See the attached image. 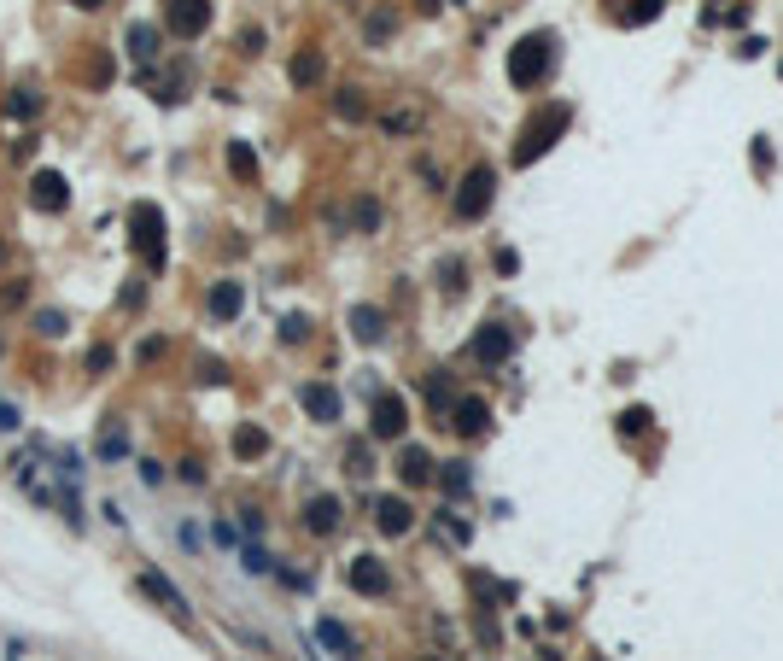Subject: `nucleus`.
<instances>
[{
	"mask_svg": "<svg viewBox=\"0 0 783 661\" xmlns=\"http://www.w3.org/2000/svg\"><path fill=\"white\" fill-rule=\"evenodd\" d=\"M304 527H310V533H316V538H328V533H334V527H339V498H310V504H304Z\"/></svg>",
	"mask_w": 783,
	"mask_h": 661,
	"instance_id": "nucleus-14",
	"label": "nucleus"
},
{
	"mask_svg": "<svg viewBox=\"0 0 783 661\" xmlns=\"http://www.w3.org/2000/svg\"><path fill=\"white\" fill-rule=\"evenodd\" d=\"M240 562H246V574H269V568H275V562H269V556H264V550H246Z\"/></svg>",
	"mask_w": 783,
	"mask_h": 661,
	"instance_id": "nucleus-34",
	"label": "nucleus"
},
{
	"mask_svg": "<svg viewBox=\"0 0 783 661\" xmlns=\"http://www.w3.org/2000/svg\"><path fill=\"white\" fill-rule=\"evenodd\" d=\"M351 334L363 339V346H375V339L386 334V316H380L375 305H357V310H351Z\"/></svg>",
	"mask_w": 783,
	"mask_h": 661,
	"instance_id": "nucleus-16",
	"label": "nucleus"
},
{
	"mask_svg": "<svg viewBox=\"0 0 783 661\" xmlns=\"http://www.w3.org/2000/svg\"><path fill=\"white\" fill-rule=\"evenodd\" d=\"M70 6H83V12H88V6H99V0H70Z\"/></svg>",
	"mask_w": 783,
	"mask_h": 661,
	"instance_id": "nucleus-37",
	"label": "nucleus"
},
{
	"mask_svg": "<svg viewBox=\"0 0 783 661\" xmlns=\"http://www.w3.org/2000/svg\"><path fill=\"white\" fill-rule=\"evenodd\" d=\"M573 123V112L567 106H544V112L532 117L526 129H520V147H515V164H532V158H544L550 147H556V135Z\"/></svg>",
	"mask_w": 783,
	"mask_h": 661,
	"instance_id": "nucleus-1",
	"label": "nucleus"
},
{
	"mask_svg": "<svg viewBox=\"0 0 783 661\" xmlns=\"http://www.w3.org/2000/svg\"><path fill=\"white\" fill-rule=\"evenodd\" d=\"M409 521H415V509H409L404 498H380V504H375V527H380V533L398 538V533H409Z\"/></svg>",
	"mask_w": 783,
	"mask_h": 661,
	"instance_id": "nucleus-13",
	"label": "nucleus"
},
{
	"mask_svg": "<svg viewBox=\"0 0 783 661\" xmlns=\"http://www.w3.org/2000/svg\"><path fill=\"white\" fill-rule=\"evenodd\" d=\"M445 486L450 492H468V463H445Z\"/></svg>",
	"mask_w": 783,
	"mask_h": 661,
	"instance_id": "nucleus-30",
	"label": "nucleus"
},
{
	"mask_svg": "<svg viewBox=\"0 0 783 661\" xmlns=\"http://www.w3.org/2000/svg\"><path fill=\"white\" fill-rule=\"evenodd\" d=\"M240 305H246V287H240V282H217V287H210V316H217V323H234Z\"/></svg>",
	"mask_w": 783,
	"mask_h": 661,
	"instance_id": "nucleus-15",
	"label": "nucleus"
},
{
	"mask_svg": "<svg viewBox=\"0 0 783 661\" xmlns=\"http://www.w3.org/2000/svg\"><path fill=\"white\" fill-rule=\"evenodd\" d=\"M345 579H351V591H363V597H386V591H392V574H386V562H375V556H357Z\"/></svg>",
	"mask_w": 783,
	"mask_h": 661,
	"instance_id": "nucleus-8",
	"label": "nucleus"
},
{
	"mask_svg": "<svg viewBox=\"0 0 783 661\" xmlns=\"http://www.w3.org/2000/svg\"><path fill=\"white\" fill-rule=\"evenodd\" d=\"M129 59L135 65H153L158 59V29L153 24H129Z\"/></svg>",
	"mask_w": 783,
	"mask_h": 661,
	"instance_id": "nucleus-17",
	"label": "nucleus"
},
{
	"mask_svg": "<svg viewBox=\"0 0 783 661\" xmlns=\"http://www.w3.org/2000/svg\"><path fill=\"white\" fill-rule=\"evenodd\" d=\"M264 450H269L264 427H240V434H234V457H264Z\"/></svg>",
	"mask_w": 783,
	"mask_h": 661,
	"instance_id": "nucleus-20",
	"label": "nucleus"
},
{
	"mask_svg": "<svg viewBox=\"0 0 783 661\" xmlns=\"http://www.w3.org/2000/svg\"><path fill=\"white\" fill-rule=\"evenodd\" d=\"M6 112H12V117H36V112H42V100L29 94V88H18V94L6 100Z\"/></svg>",
	"mask_w": 783,
	"mask_h": 661,
	"instance_id": "nucleus-25",
	"label": "nucleus"
},
{
	"mask_svg": "<svg viewBox=\"0 0 783 661\" xmlns=\"http://www.w3.org/2000/svg\"><path fill=\"white\" fill-rule=\"evenodd\" d=\"M29 199H36V211H65V205H70V187H65L59 170H42V176L29 182Z\"/></svg>",
	"mask_w": 783,
	"mask_h": 661,
	"instance_id": "nucleus-10",
	"label": "nucleus"
},
{
	"mask_svg": "<svg viewBox=\"0 0 783 661\" xmlns=\"http://www.w3.org/2000/svg\"><path fill=\"white\" fill-rule=\"evenodd\" d=\"M392 29H398V18H392V12H375V18H368V42H386Z\"/></svg>",
	"mask_w": 783,
	"mask_h": 661,
	"instance_id": "nucleus-27",
	"label": "nucleus"
},
{
	"mask_svg": "<svg viewBox=\"0 0 783 661\" xmlns=\"http://www.w3.org/2000/svg\"><path fill=\"white\" fill-rule=\"evenodd\" d=\"M351 474H357V480L375 474V468H368V445H351Z\"/></svg>",
	"mask_w": 783,
	"mask_h": 661,
	"instance_id": "nucleus-33",
	"label": "nucleus"
},
{
	"mask_svg": "<svg viewBox=\"0 0 783 661\" xmlns=\"http://www.w3.org/2000/svg\"><path fill=\"white\" fill-rule=\"evenodd\" d=\"M129 450V439H123V427H112V434L99 439V457H123Z\"/></svg>",
	"mask_w": 783,
	"mask_h": 661,
	"instance_id": "nucleus-28",
	"label": "nucleus"
},
{
	"mask_svg": "<svg viewBox=\"0 0 783 661\" xmlns=\"http://www.w3.org/2000/svg\"><path fill=\"white\" fill-rule=\"evenodd\" d=\"M129 228H135V246L146 252V269H164V217H158V205H135Z\"/></svg>",
	"mask_w": 783,
	"mask_h": 661,
	"instance_id": "nucleus-3",
	"label": "nucleus"
},
{
	"mask_svg": "<svg viewBox=\"0 0 783 661\" xmlns=\"http://www.w3.org/2000/svg\"><path fill=\"white\" fill-rule=\"evenodd\" d=\"M135 585L146 591V597H153V603H164V609H170V615H176V620H187V615H194V603H187L182 591H176V585H170L164 574H158V568H146V574H140Z\"/></svg>",
	"mask_w": 783,
	"mask_h": 661,
	"instance_id": "nucleus-7",
	"label": "nucleus"
},
{
	"mask_svg": "<svg viewBox=\"0 0 783 661\" xmlns=\"http://www.w3.org/2000/svg\"><path fill=\"white\" fill-rule=\"evenodd\" d=\"M509 352H515V334H509L503 323H486V328H479V334H474V357H479V363H486V369L509 363Z\"/></svg>",
	"mask_w": 783,
	"mask_h": 661,
	"instance_id": "nucleus-6",
	"label": "nucleus"
},
{
	"mask_svg": "<svg viewBox=\"0 0 783 661\" xmlns=\"http://www.w3.org/2000/svg\"><path fill=\"white\" fill-rule=\"evenodd\" d=\"M544 71H550V36H526V42H515V53H509V83L532 88Z\"/></svg>",
	"mask_w": 783,
	"mask_h": 661,
	"instance_id": "nucleus-2",
	"label": "nucleus"
},
{
	"mask_svg": "<svg viewBox=\"0 0 783 661\" xmlns=\"http://www.w3.org/2000/svg\"><path fill=\"white\" fill-rule=\"evenodd\" d=\"M228 170H234V176H257V153L246 141H228Z\"/></svg>",
	"mask_w": 783,
	"mask_h": 661,
	"instance_id": "nucleus-22",
	"label": "nucleus"
},
{
	"mask_svg": "<svg viewBox=\"0 0 783 661\" xmlns=\"http://www.w3.org/2000/svg\"><path fill=\"white\" fill-rule=\"evenodd\" d=\"M316 638H322V644L334 649V656H351V649H357V644H351V633L339 626V620H322V626H316Z\"/></svg>",
	"mask_w": 783,
	"mask_h": 661,
	"instance_id": "nucleus-21",
	"label": "nucleus"
},
{
	"mask_svg": "<svg viewBox=\"0 0 783 661\" xmlns=\"http://www.w3.org/2000/svg\"><path fill=\"white\" fill-rule=\"evenodd\" d=\"M491 194H497V176H491L486 164H479V170H468V176H462V194H456V217H462V223H474V217H486Z\"/></svg>",
	"mask_w": 783,
	"mask_h": 661,
	"instance_id": "nucleus-4",
	"label": "nucleus"
},
{
	"mask_svg": "<svg viewBox=\"0 0 783 661\" xmlns=\"http://www.w3.org/2000/svg\"><path fill=\"white\" fill-rule=\"evenodd\" d=\"M322 76H328V59H322V53H298V59H293V83H298V88H316Z\"/></svg>",
	"mask_w": 783,
	"mask_h": 661,
	"instance_id": "nucleus-18",
	"label": "nucleus"
},
{
	"mask_svg": "<svg viewBox=\"0 0 783 661\" xmlns=\"http://www.w3.org/2000/svg\"><path fill=\"white\" fill-rule=\"evenodd\" d=\"M404 427H409V404L398 393H380L375 416H368V434H375V439H404Z\"/></svg>",
	"mask_w": 783,
	"mask_h": 661,
	"instance_id": "nucleus-5",
	"label": "nucleus"
},
{
	"mask_svg": "<svg viewBox=\"0 0 783 661\" xmlns=\"http://www.w3.org/2000/svg\"><path fill=\"white\" fill-rule=\"evenodd\" d=\"M450 422H456V434H462V439H479V434H486V422H491L486 398H456V410H450Z\"/></svg>",
	"mask_w": 783,
	"mask_h": 661,
	"instance_id": "nucleus-11",
	"label": "nucleus"
},
{
	"mask_svg": "<svg viewBox=\"0 0 783 661\" xmlns=\"http://www.w3.org/2000/svg\"><path fill=\"white\" fill-rule=\"evenodd\" d=\"M427 398H433V410H439V404H456V386H450V375H433V380H427Z\"/></svg>",
	"mask_w": 783,
	"mask_h": 661,
	"instance_id": "nucleus-26",
	"label": "nucleus"
},
{
	"mask_svg": "<svg viewBox=\"0 0 783 661\" xmlns=\"http://www.w3.org/2000/svg\"><path fill=\"white\" fill-rule=\"evenodd\" d=\"M205 24H210V0H176L170 6V29L176 36H199Z\"/></svg>",
	"mask_w": 783,
	"mask_h": 661,
	"instance_id": "nucleus-12",
	"label": "nucleus"
},
{
	"mask_svg": "<svg viewBox=\"0 0 783 661\" xmlns=\"http://www.w3.org/2000/svg\"><path fill=\"white\" fill-rule=\"evenodd\" d=\"M415 123H421V112H392V117H386V129H392V135H409Z\"/></svg>",
	"mask_w": 783,
	"mask_h": 661,
	"instance_id": "nucleus-31",
	"label": "nucleus"
},
{
	"mask_svg": "<svg viewBox=\"0 0 783 661\" xmlns=\"http://www.w3.org/2000/svg\"><path fill=\"white\" fill-rule=\"evenodd\" d=\"M649 427V410H626V416H620V434H644Z\"/></svg>",
	"mask_w": 783,
	"mask_h": 661,
	"instance_id": "nucleus-32",
	"label": "nucleus"
},
{
	"mask_svg": "<svg viewBox=\"0 0 783 661\" xmlns=\"http://www.w3.org/2000/svg\"><path fill=\"white\" fill-rule=\"evenodd\" d=\"M398 474H404V486H421V480L433 474V457L409 445V450H404V463H398Z\"/></svg>",
	"mask_w": 783,
	"mask_h": 661,
	"instance_id": "nucleus-19",
	"label": "nucleus"
},
{
	"mask_svg": "<svg viewBox=\"0 0 783 661\" xmlns=\"http://www.w3.org/2000/svg\"><path fill=\"white\" fill-rule=\"evenodd\" d=\"M334 112H339V117H351V123H363L368 106H363V94H357V88H345V94L334 100Z\"/></svg>",
	"mask_w": 783,
	"mask_h": 661,
	"instance_id": "nucleus-23",
	"label": "nucleus"
},
{
	"mask_svg": "<svg viewBox=\"0 0 783 661\" xmlns=\"http://www.w3.org/2000/svg\"><path fill=\"white\" fill-rule=\"evenodd\" d=\"M36 334L59 339V334H65V310H36Z\"/></svg>",
	"mask_w": 783,
	"mask_h": 661,
	"instance_id": "nucleus-24",
	"label": "nucleus"
},
{
	"mask_svg": "<svg viewBox=\"0 0 783 661\" xmlns=\"http://www.w3.org/2000/svg\"><path fill=\"white\" fill-rule=\"evenodd\" d=\"M304 334H310L304 316H287V323H281V339H304Z\"/></svg>",
	"mask_w": 783,
	"mask_h": 661,
	"instance_id": "nucleus-35",
	"label": "nucleus"
},
{
	"mask_svg": "<svg viewBox=\"0 0 783 661\" xmlns=\"http://www.w3.org/2000/svg\"><path fill=\"white\" fill-rule=\"evenodd\" d=\"M357 228H380V205H375V199H357Z\"/></svg>",
	"mask_w": 783,
	"mask_h": 661,
	"instance_id": "nucleus-29",
	"label": "nucleus"
},
{
	"mask_svg": "<svg viewBox=\"0 0 783 661\" xmlns=\"http://www.w3.org/2000/svg\"><path fill=\"white\" fill-rule=\"evenodd\" d=\"M298 404L310 410V422H339V393L328 386V380H310V386H298Z\"/></svg>",
	"mask_w": 783,
	"mask_h": 661,
	"instance_id": "nucleus-9",
	"label": "nucleus"
},
{
	"mask_svg": "<svg viewBox=\"0 0 783 661\" xmlns=\"http://www.w3.org/2000/svg\"><path fill=\"white\" fill-rule=\"evenodd\" d=\"M12 427H18V410H12V404H0V434H12Z\"/></svg>",
	"mask_w": 783,
	"mask_h": 661,
	"instance_id": "nucleus-36",
	"label": "nucleus"
},
{
	"mask_svg": "<svg viewBox=\"0 0 783 661\" xmlns=\"http://www.w3.org/2000/svg\"><path fill=\"white\" fill-rule=\"evenodd\" d=\"M427 661H433V656H427Z\"/></svg>",
	"mask_w": 783,
	"mask_h": 661,
	"instance_id": "nucleus-38",
	"label": "nucleus"
}]
</instances>
